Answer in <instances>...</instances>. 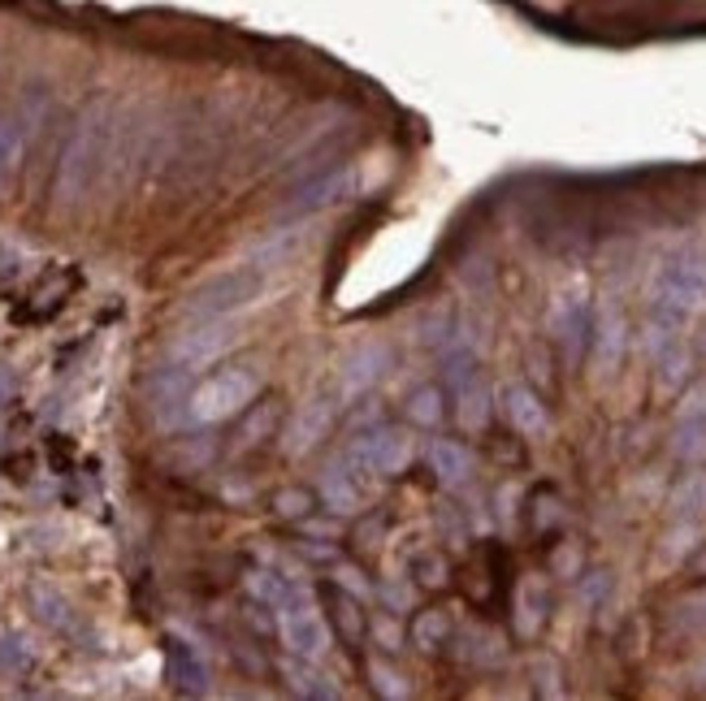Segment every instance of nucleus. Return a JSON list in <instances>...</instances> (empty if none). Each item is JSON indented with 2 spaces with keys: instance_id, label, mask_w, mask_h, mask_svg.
Instances as JSON below:
<instances>
[{
  "instance_id": "1",
  "label": "nucleus",
  "mask_w": 706,
  "mask_h": 701,
  "mask_svg": "<svg viewBox=\"0 0 706 701\" xmlns=\"http://www.w3.org/2000/svg\"><path fill=\"white\" fill-rule=\"evenodd\" d=\"M114 143H118V109L109 100H96L92 109H83V117L74 121V130L61 147V165H57V204L61 209H74L96 191V182L114 165Z\"/></svg>"
},
{
  "instance_id": "2",
  "label": "nucleus",
  "mask_w": 706,
  "mask_h": 701,
  "mask_svg": "<svg viewBox=\"0 0 706 701\" xmlns=\"http://www.w3.org/2000/svg\"><path fill=\"white\" fill-rule=\"evenodd\" d=\"M264 290V273L260 269H226L217 277H209L204 286H196L183 304L187 321H231L238 308H247L256 295Z\"/></svg>"
},
{
  "instance_id": "3",
  "label": "nucleus",
  "mask_w": 706,
  "mask_h": 701,
  "mask_svg": "<svg viewBox=\"0 0 706 701\" xmlns=\"http://www.w3.org/2000/svg\"><path fill=\"white\" fill-rule=\"evenodd\" d=\"M650 308H668L694 317L706 308V264L694 251L668 256L650 277Z\"/></svg>"
},
{
  "instance_id": "4",
  "label": "nucleus",
  "mask_w": 706,
  "mask_h": 701,
  "mask_svg": "<svg viewBox=\"0 0 706 701\" xmlns=\"http://www.w3.org/2000/svg\"><path fill=\"white\" fill-rule=\"evenodd\" d=\"M256 390H260V377H256L251 368H222V372H213L209 381H200V385L191 390V399H187V420H196V425L226 420V416L243 412V407L256 399Z\"/></svg>"
},
{
  "instance_id": "5",
  "label": "nucleus",
  "mask_w": 706,
  "mask_h": 701,
  "mask_svg": "<svg viewBox=\"0 0 706 701\" xmlns=\"http://www.w3.org/2000/svg\"><path fill=\"white\" fill-rule=\"evenodd\" d=\"M278 632H282V645H286L295 658L317 663V658L330 650V623L321 619V610H317L313 597H304V593H295V597L278 610Z\"/></svg>"
},
{
  "instance_id": "6",
  "label": "nucleus",
  "mask_w": 706,
  "mask_h": 701,
  "mask_svg": "<svg viewBox=\"0 0 706 701\" xmlns=\"http://www.w3.org/2000/svg\"><path fill=\"white\" fill-rule=\"evenodd\" d=\"M355 467H373L377 476H399L403 467L412 464V438L403 429H373L368 438H360L348 455Z\"/></svg>"
},
{
  "instance_id": "7",
  "label": "nucleus",
  "mask_w": 706,
  "mask_h": 701,
  "mask_svg": "<svg viewBox=\"0 0 706 701\" xmlns=\"http://www.w3.org/2000/svg\"><path fill=\"white\" fill-rule=\"evenodd\" d=\"M589 330H593L589 299L581 290H564V295L551 304V334H555V343L564 347L568 364H577V359L589 350Z\"/></svg>"
},
{
  "instance_id": "8",
  "label": "nucleus",
  "mask_w": 706,
  "mask_h": 701,
  "mask_svg": "<svg viewBox=\"0 0 706 701\" xmlns=\"http://www.w3.org/2000/svg\"><path fill=\"white\" fill-rule=\"evenodd\" d=\"M196 330H187L174 350H169V364H178V368H204L209 359H217L222 350L235 343V330L226 325V321H191Z\"/></svg>"
},
{
  "instance_id": "9",
  "label": "nucleus",
  "mask_w": 706,
  "mask_h": 701,
  "mask_svg": "<svg viewBox=\"0 0 706 701\" xmlns=\"http://www.w3.org/2000/svg\"><path fill=\"white\" fill-rule=\"evenodd\" d=\"M352 191V165H339V169H326L317 178H308L282 209V217H308V213H321L330 209L334 200H343Z\"/></svg>"
},
{
  "instance_id": "10",
  "label": "nucleus",
  "mask_w": 706,
  "mask_h": 701,
  "mask_svg": "<svg viewBox=\"0 0 706 701\" xmlns=\"http://www.w3.org/2000/svg\"><path fill=\"white\" fill-rule=\"evenodd\" d=\"M624 343H628L624 317H620L615 308H598L593 330H589V359H593L602 372H611V368L620 364V355H624Z\"/></svg>"
},
{
  "instance_id": "11",
  "label": "nucleus",
  "mask_w": 706,
  "mask_h": 701,
  "mask_svg": "<svg viewBox=\"0 0 706 701\" xmlns=\"http://www.w3.org/2000/svg\"><path fill=\"white\" fill-rule=\"evenodd\" d=\"M503 412H507V425H511L520 438H542L546 425H551L542 399H538L529 385H507V390H503Z\"/></svg>"
},
{
  "instance_id": "12",
  "label": "nucleus",
  "mask_w": 706,
  "mask_h": 701,
  "mask_svg": "<svg viewBox=\"0 0 706 701\" xmlns=\"http://www.w3.org/2000/svg\"><path fill=\"white\" fill-rule=\"evenodd\" d=\"M321 498H326V507L339 511V515H355V511L364 507V489H360V480H355L352 460L330 464L321 472Z\"/></svg>"
},
{
  "instance_id": "13",
  "label": "nucleus",
  "mask_w": 706,
  "mask_h": 701,
  "mask_svg": "<svg viewBox=\"0 0 706 701\" xmlns=\"http://www.w3.org/2000/svg\"><path fill=\"white\" fill-rule=\"evenodd\" d=\"M31 121H35V109H0V182H9V174L17 169Z\"/></svg>"
},
{
  "instance_id": "14",
  "label": "nucleus",
  "mask_w": 706,
  "mask_h": 701,
  "mask_svg": "<svg viewBox=\"0 0 706 701\" xmlns=\"http://www.w3.org/2000/svg\"><path fill=\"white\" fill-rule=\"evenodd\" d=\"M169 680L183 693H209V667L187 641H169Z\"/></svg>"
},
{
  "instance_id": "15",
  "label": "nucleus",
  "mask_w": 706,
  "mask_h": 701,
  "mask_svg": "<svg viewBox=\"0 0 706 701\" xmlns=\"http://www.w3.org/2000/svg\"><path fill=\"white\" fill-rule=\"evenodd\" d=\"M430 467H434V476L443 480V485H460V480H469L472 476V455L469 447H460V442H451V438H438L434 447H430Z\"/></svg>"
},
{
  "instance_id": "16",
  "label": "nucleus",
  "mask_w": 706,
  "mask_h": 701,
  "mask_svg": "<svg viewBox=\"0 0 706 701\" xmlns=\"http://www.w3.org/2000/svg\"><path fill=\"white\" fill-rule=\"evenodd\" d=\"M386 364H390V359H386V347H381V343H368V347H360L352 359H348V372H343V390H348V394H364V390H368V385H373V381H377V377L386 372Z\"/></svg>"
},
{
  "instance_id": "17",
  "label": "nucleus",
  "mask_w": 706,
  "mask_h": 701,
  "mask_svg": "<svg viewBox=\"0 0 706 701\" xmlns=\"http://www.w3.org/2000/svg\"><path fill=\"white\" fill-rule=\"evenodd\" d=\"M31 606H35V615H39V623H48L52 632H74V606H70L57 589L35 584V589H31Z\"/></svg>"
},
{
  "instance_id": "18",
  "label": "nucleus",
  "mask_w": 706,
  "mask_h": 701,
  "mask_svg": "<svg viewBox=\"0 0 706 701\" xmlns=\"http://www.w3.org/2000/svg\"><path fill=\"white\" fill-rule=\"evenodd\" d=\"M542 623H546V589L542 581H525L516 593V628L520 637H533Z\"/></svg>"
},
{
  "instance_id": "19",
  "label": "nucleus",
  "mask_w": 706,
  "mask_h": 701,
  "mask_svg": "<svg viewBox=\"0 0 706 701\" xmlns=\"http://www.w3.org/2000/svg\"><path fill=\"white\" fill-rule=\"evenodd\" d=\"M330 429V403H321V399H313L304 412H299V420H295V429H291V451H308L321 433Z\"/></svg>"
},
{
  "instance_id": "20",
  "label": "nucleus",
  "mask_w": 706,
  "mask_h": 701,
  "mask_svg": "<svg viewBox=\"0 0 706 701\" xmlns=\"http://www.w3.org/2000/svg\"><path fill=\"white\" fill-rule=\"evenodd\" d=\"M668 628H672V632H681V637H703V632H706V589H703V593L681 597V602L672 606Z\"/></svg>"
},
{
  "instance_id": "21",
  "label": "nucleus",
  "mask_w": 706,
  "mask_h": 701,
  "mask_svg": "<svg viewBox=\"0 0 706 701\" xmlns=\"http://www.w3.org/2000/svg\"><path fill=\"white\" fill-rule=\"evenodd\" d=\"M703 511H706V476L703 472H690L676 485V494H672V515L676 520H698Z\"/></svg>"
},
{
  "instance_id": "22",
  "label": "nucleus",
  "mask_w": 706,
  "mask_h": 701,
  "mask_svg": "<svg viewBox=\"0 0 706 701\" xmlns=\"http://www.w3.org/2000/svg\"><path fill=\"white\" fill-rule=\"evenodd\" d=\"M655 364H659V385H663V390H681V385L690 381V372H694V368H690V364H694V355H690V347H685V338H681L676 347L663 350Z\"/></svg>"
},
{
  "instance_id": "23",
  "label": "nucleus",
  "mask_w": 706,
  "mask_h": 701,
  "mask_svg": "<svg viewBox=\"0 0 706 701\" xmlns=\"http://www.w3.org/2000/svg\"><path fill=\"white\" fill-rule=\"evenodd\" d=\"M672 451H676V460H685V464H703L706 460V420H676Z\"/></svg>"
},
{
  "instance_id": "24",
  "label": "nucleus",
  "mask_w": 706,
  "mask_h": 701,
  "mask_svg": "<svg viewBox=\"0 0 706 701\" xmlns=\"http://www.w3.org/2000/svg\"><path fill=\"white\" fill-rule=\"evenodd\" d=\"M251 593H256V602H264V610H282L299 589L286 581V577H278V572H256L251 577Z\"/></svg>"
},
{
  "instance_id": "25",
  "label": "nucleus",
  "mask_w": 706,
  "mask_h": 701,
  "mask_svg": "<svg viewBox=\"0 0 706 701\" xmlns=\"http://www.w3.org/2000/svg\"><path fill=\"white\" fill-rule=\"evenodd\" d=\"M286 680H291V689L304 693V698H339V685L326 680V676H317V672L308 667V658H299V667L286 663Z\"/></svg>"
},
{
  "instance_id": "26",
  "label": "nucleus",
  "mask_w": 706,
  "mask_h": 701,
  "mask_svg": "<svg viewBox=\"0 0 706 701\" xmlns=\"http://www.w3.org/2000/svg\"><path fill=\"white\" fill-rule=\"evenodd\" d=\"M408 416H412V425L434 429V425L443 420V390H438V385H421V390H412V399H408Z\"/></svg>"
},
{
  "instance_id": "27",
  "label": "nucleus",
  "mask_w": 706,
  "mask_h": 701,
  "mask_svg": "<svg viewBox=\"0 0 706 701\" xmlns=\"http://www.w3.org/2000/svg\"><path fill=\"white\" fill-rule=\"evenodd\" d=\"M443 637H447V615H438V610H425V615L416 619V628H412V641H416L421 650H434Z\"/></svg>"
},
{
  "instance_id": "28",
  "label": "nucleus",
  "mask_w": 706,
  "mask_h": 701,
  "mask_svg": "<svg viewBox=\"0 0 706 701\" xmlns=\"http://www.w3.org/2000/svg\"><path fill=\"white\" fill-rule=\"evenodd\" d=\"M368 676H373V689H377L381 698H408L403 676H399V672H390L386 663H373V667H368Z\"/></svg>"
},
{
  "instance_id": "29",
  "label": "nucleus",
  "mask_w": 706,
  "mask_h": 701,
  "mask_svg": "<svg viewBox=\"0 0 706 701\" xmlns=\"http://www.w3.org/2000/svg\"><path fill=\"white\" fill-rule=\"evenodd\" d=\"M31 663L26 641L22 637H0V672H22Z\"/></svg>"
},
{
  "instance_id": "30",
  "label": "nucleus",
  "mask_w": 706,
  "mask_h": 701,
  "mask_svg": "<svg viewBox=\"0 0 706 701\" xmlns=\"http://www.w3.org/2000/svg\"><path fill=\"white\" fill-rule=\"evenodd\" d=\"M676 420H706V381H698V385H694V390L681 399Z\"/></svg>"
},
{
  "instance_id": "31",
  "label": "nucleus",
  "mask_w": 706,
  "mask_h": 701,
  "mask_svg": "<svg viewBox=\"0 0 706 701\" xmlns=\"http://www.w3.org/2000/svg\"><path fill=\"white\" fill-rule=\"evenodd\" d=\"M308 502H313V498H308L304 489H286V494H278V511H282V515H304V511H308Z\"/></svg>"
},
{
  "instance_id": "32",
  "label": "nucleus",
  "mask_w": 706,
  "mask_h": 701,
  "mask_svg": "<svg viewBox=\"0 0 706 701\" xmlns=\"http://www.w3.org/2000/svg\"><path fill=\"white\" fill-rule=\"evenodd\" d=\"M373 637H377V641H381V650H390V654H395V650H403V632H399L390 619H377V623H373Z\"/></svg>"
},
{
  "instance_id": "33",
  "label": "nucleus",
  "mask_w": 706,
  "mask_h": 701,
  "mask_svg": "<svg viewBox=\"0 0 706 701\" xmlns=\"http://www.w3.org/2000/svg\"><path fill=\"white\" fill-rule=\"evenodd\" d=\"M339 584H343L352 597H360V602H368V597H373L368 581H360V572H355V568H339Z\"/></svg>"
},
{
  "instance_id": "34",
  "label": "nucleus",
  "mask_w": 706,
  "mask_h": 701,
  "mask_svg": "<svg viewBox=\"0 0 706 701\" xmlns=\"http://www.w3.org/2000/svg\"><path fill=\"white\" fill-rule=\"evenodd\" d=\"M607 584H611V577H607V572H593V581L581 584V602H598V597L607 593Z\"/></svg>"
},
{
  "instance_id": "35",
  "label": "nucleus",
  "mask_w": 706,
  "mask_h": 701,
  "mask_svg": "<svg viewBox=\"0 0 706 701\" xmlns=\"http://www.w3.org/2000/svg\"><path fill=\"white\" fill-rule=\"evenodd\" d=\"M9 394H13V377H9V368L0 364V403H4Z\"/></svg>"
},
{
  "instance_id": "36",
  "label": "nucleus",
  "mask_w": 706,
  "mask_h": 701,
  "mask_svg": "<svg viewBox=\"0 0 706 701\" xmlns=\"http://www.w3.org/2000/svg\"><path fill=\"white\" fill-rule=\"evenodd\" d=\"M690 676H694V685H703V689H706V658H698V663H694V672H690Z\"/></svg>"
},
{
  "instance_id": "37",
  "label": "nucleus",
  "mask_w": 706,
  "mask_h": 701,
  "mask_svg": "<svg viewBox=\"0 0 706 701\" xmlns=\"http://www.w3.org/2000/svg\"><path fill=\"white\" fill-rule=\"evenodd\" d=\"M694 572H698V577H706V550L698 555V559H694Z\"/></svg>"
},
{
  "instance_id": "38",
  "label": "nucleus",
  "mask_w": 706,
  "mask_h": 701,
  "mask_svg": "<svg viewBox=\"0 0 706 701\" xmlns=\"http://www.w3.org/2000/svg\"><path fill=\"white\" fill-rule=\"evenodd\" d=\"M703 350H706V330H703Z\"/></svg>"
}]
</instances>
